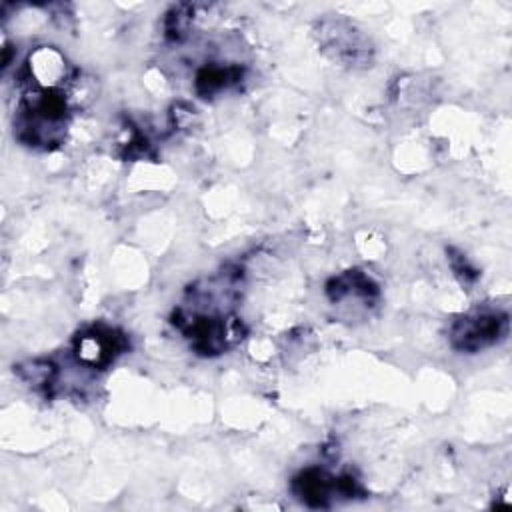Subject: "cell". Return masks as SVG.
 <instances>
[{"label":"cell","mask_w":512,"mask_h":512,"mask_svg":"<svg viewBox=\"0 0 512 512\" xmlns=\"http://www.w3.org/2000/svg\"><path fill=\"white\" fill-rule=\"evenodd\" d=\"M294 490L306 504L326 506L332 490H338L344 496H352L356 494L358 486L354 478H330L326 472L310 468L294 480Z\"/></svg>","instance_id":"7a4b0ae2"},{"label":"cell","mask_w":512,"mask_h":512,"mask_svg":"<svg viewBox=\"0 0 512 512\" xmlns=\"http://www.w3.org/2000/svg\"><path fill=\"white\" fill-rule=\"evenodd\" d=\"M122 348V336H118L112 328L94 326L82 332L76 338V356L86 366H104L108 364Z\"/></svg>","instance_id":"3957f363"},{"label":"cell","mask_w":512,"mask_h":512,"mask_svg":"<svg viewBox=\"0 0 512 512\" xmlns=\"http://www.w3.org/2000/svg\"><path fill=\"white\" fill-rule=\"evenodd\" d=\"M322 40L326 44V50H330L334 58L350 66L370 60V48L360 36V32H356L350 26L342 28V22H330L328 30L322 32Z\"/></svg>","instance_id":"277c9868"},{"label":"cell","mask_w":512,"mask_h":512,"mask_svg":"<svg viewBox=\"0 0 512 512\" xmlns=\"http://www.w3.org/2000/svg\"><path fill=\"white\" fill-rule=\"evenodd\" d=\"M242 70L238 66H206L196 76V88L202 94H212L216 90L226 88L228 84L240 80Z\"/></svg>","instance_id":"5b68a950"},{"label":"cell","mask_w":512,"mask_h":512,"mask_svg":"<svg viewBox=\"0 0 512 512\" xmlns=\"http://www.w3.org/2000/svg\"><path fill=\"white\" fill-rule=\"evenodd\" d=\"M506 332V316L498 312H474L454 322L450 338L458 350L478 352L494 344Z\"/></svg>","instance_id":"6da1fadb"}]
</instances>
